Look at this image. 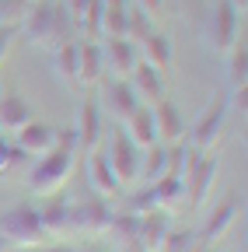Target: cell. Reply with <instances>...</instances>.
<instances>
[{"instance_id": "cell-19", "label": "cell", "mask_w": 248, "mask_h": 252, "mask_svg": "<svg viewBox=\"0 0 248 252\" xmlns=\"http://www.w3.org/2000/svg\"><path fill=\"white\" fill-rule=\"evenodd\" d=\"M137 49H140V60L150 63L158 74H165V77L171 74V67H175V53H171V39H168V35H161V32H150L143 42H137Z\"/></svg>"}, {"instance_id": "cell-31", "label": "cell", "mask_w": 248, "mask_h": 252, "mask_svg": "<svg viewBox=\"0 0 248 252\" xmlns=\"http://www.w3.org/2000/svg\"><path fill=\"white\" fill-rule=\"evenodd\" d=\"M21 158H25V154H21V151L14 147V140H7L4 133H0V172H7V168H14V165L21 161Z\"/></svg>"}, {"instance_id": "cell-32", "label": "cell", "mask_w": 248, "mask_h": 252, "mask_svg": "<svg viewBox=\"0 0 248 252\" xmlns=\"http://www.w3.org/2000/svg\"><path fill=\"white\" fill-rule=\"evenodd\" d=\"M28 7H32V0H0V14H4V25H14L18 18H25Z\"/></svg>"}, {"instance_id": "cell-3", "label": "cell", "mask_w": 248, "mask_h": 252, "mask_svg": "<svg viewBox=\"0 0 248 252\" xmlns=\"http://www.w3.org/2000/svg\"><path fill=\"white\" fill-rule=\"evenodd\" d=\"M0 235L11 245H46V231L39 220V207L35 203H14L0 214Z\"/></svg>"}, {"instance_id": "cell-15", "label": "cell", "mask_w": 248, "mask_h": 252, "mask_svg": "<svg viewBox=\"0 0 248 252\" xmlns=\"http://www.w3.org/2000/svg\"><path fill=\"white\" fill-rule=\"evenodd\" d=\"M39 220H42V231H46L49 238L70 235V200H67V193H53V196H42Z\"/></svg>"}, {"instance_id": "cell-8", "label": "cell", "mask_w": 248, "mask_h": 252, "mask_svg": "<svg viewBox=\"0 0 248 252\" xmlns=\"http://www.w3.org/2000/svg\"><path fill=\"white\" fill-rule=\"evenodd\" d=\"M98 109L105 116H112L115 123H126L137 109H140V98L133 94L130 81L126 77H102V98H98Z\"/></svg>"}, {"instance_id": "cell-21", "label": "cell", "mask_w": 248, "mask_h": 252, "mask_svg": "<svg viewBox=\"0 0 248 252\" xmlns=\"http://www.w3.org/2000/svg\"><path fill=\"white\" fill-rule=\"evenodd\" d=\"M102 77H105L102 42H98V39H84V42H81V70H77V84H84V88H98Z\"/></svg>"}, {"instance_id": "cell-17", "label": "cell", "mask_w": 248, "mask_h": 252, "mask_svg": "<svg viewBox=\"0 0 248 252\" xmlns=\"http://www.w3.org/2000/svg\"><path fill=\"white\" fill-rule=\"evenodd\" d=\"M126 81H130L133 94L140 98V105H154V102L168 98V94H165V74H158V70H154L150 63H143V60L133 67V74H130Z\"/></svg>"}, {"instance_id": "cell-11", "label": "cell", "mask_w": 248, "mask_h": 252, "mask_svg": "<svg viewBox=\"0 0 248 252\" xmlns=\"http://www.w3.org/2000/svg\"><path fill=\"white\" fill-rule=\"evenodd\" d=\"M102 60H105V74H112V77H130L133 67L140 63V49H137V42H130L126 35H105V42H102Z\"/></svg>"}, {"instance_id": "cell-6", "label": "cell", "mask_w": 248, "mask_h": 252, "mask_svg": "<svg viewBox=\"0 0 248 252\" xmlns=\"http://www.w3.org/2000/svg\"><path fill=\"white\" fill-rule=\"evenodd\" d=\"M105 158H109L115 179L122 182V189L133 186V182H140V147L126 137L122 126H115V130H112V144H109Z\"/></svg>"}, {"instance_id": "cell-24", "label": "cell", "mask_w": 248, "mask_h": 252, "mask_svg": "<svg viewBox=\"0 0 248 252\" xmlns=\"http://www.w3.org/2000/svg\"><path fill=\"white\" fill-rule=\"evenodd\" d=\"M53 56V70L59 81H67V84H77V70H81V42L70 39V42H59L56 49H49Z\"/></svg>"}, {"instance_id": "cell-37", "label": "cell", "mask_w": 248, "mask_h": 252, "mask_svg": "<svg viewBox=\"0 0 248 252\" xmlns=\"http://www.w3.org/2000/svg\"><path fill=\"white\" fill-rule=\"evenodd\" d=\"M14 252H42V245H18Z\"/></svg>"}, {"instance_id": "cell-16", "label": "cell", "mask_w": 248, "mask_h": 252, "mask_svg": "<svg viewBox=\"0 0 248 252\" xmlns=\"http://www.w3.org/2000/svg\"><path fill=\"white\" fill-rule=\"evenodd\" d=\"M175 214H168V210H161V207H150V210H140V249L143 252H158L161 249V242H165V235L171 231V220Z\"/></svg>"}, {"instance_id": "cell-22", "label": "cell", "mask_w": 248, "mask_h": 252, "mask_svg": "<svg viewBox=\"0 0 248 252\" xmlns=\"http://www.w3.org/2000/svg\"><path fill=\"white\" fill-rule=\"evenodd\" d=\"M122 130H126V137L143 151L150 144H158V126H154V109L150 105H140L126 123H122Z\"/></svg>"}, {"instance_id": "cell-9", "label": "cell", "mask_w": 248, "mask_h": 252, "mask_svg": "<svg viewBox=\"0 0 248 252\" xmlns=\"http://www.w3.org/2000/svg\"><path fill=\"white\" fill-rule=\"evenodd\" d=\"M238 210H241V200H238V196H227V200L217 203V207L206 214L203 228L196 231V249H210L213 242H220V238L231 231V224L238 220Z\"/></svg>"}, {"instance_id": "cell-13", "label": "cell", "mask_w": 248, "mask_h": 252, "mask_svg": "<svg viewBox=\"0 0 248 252\" xmlns=\"http://www.w3.org/2000/svg\"><path fill=\"white\" fill-rule=\"evenodd\" d=\"M53 144H56V126L46 119H28L14 130V147L21 154H46Z\"/></svg>"}, {"instance_id": "cell-34", "label": "cell", "mask_w": 248, "mask_h": 252, "mask_svg": "<svg viewBox=\"0 0 248 252\" xmlns=\"http://www.w3.org/2000/svg\"><path fill=\"white\" fill-rule=\"evenodd\" d=\"M133 4H137V7H140L143 14H150V18H154V14H161L165 0H133Z\"/></svg>"}, {"instance_id": "cell-1", "label": "cell", "mask_w": 248, "mask_h": 252, "mask_svg": "<svg viewBox=\"0 0 248 252\" xmlns=\"http://www.w3.org/2000/svg\"><path fill=\"white\" fill-rule=\"evenodd\" d=\"M77 165V137L74 130H56V144L35 161V168L28 172V193L32 196H53V193H63L70 175Z\"/></svg>"}, {"instance_id": "cell-30", "label": "cell", "mask_w": 248, "mask_h": 252, "mask_svg": "<svg viewBox=\"0 0 248 252\" xmlns=\"http://www.w3.org/2000/svg\"><path fill=\"white\" fill-rule=\"evenodd\" d=\"M193 249H196V231H185V228L171 224V231L165 235V242H161L158 252H193Z\"/></svg>"}, {"instance_id": "cell-36", "label": "cell", "mask_w": 248, "mask_h": 252, "mask_svg": "<svg viewBox=\"0 0 248 252\" xmlns=\"http://www.w3.org/2000/svg\"><path fill=\"white\" fill-rule=\"evenodd\" d=\"M227 4L238 11V14H245V7H248V0H227Z\"/></svg>"}, {"instance_id": "cell-20", "label": "cell", "mask_w": 248, "mask_h": 252, "mask_svg": "<svg viewBox=\"0 0 248 252\" xmlns=\"http://www.w3.org/2000/svg\"><path fill=\"white\" fill-rule=\"evenodd\" d=\"M105 235H112L119 252H143L140 249V214H133V210H122V214L115 210Z\"/></svg>"}, {"instance_id": "cell-5", "label": "cell", "mask_w": 248, "mask_h": 252, "mask_svg": "<svg viewBox=\"0 0 248 252\" xmlns=\"http://www.w3.org/2000/svg\"><path fill=\"white\" fill-rule=\"evenodd\" d=\"M112 203L102 200V196H87V200H70V231H81V235H105L109 224H112Z\"/></svg>"}, {"instance_id": "cell-4", "label": "cell", "mask_w": 248, "mask_h": 252, "mask_svg": "<svg viewBox=\"0 0 248 252\" xmlns=\"http://www.w3.org/2000/svg\"><path fill=\"white\" fill-rule=\"evenodd\" d=\"M227 98H213L199 116H196V123L193 126H185V144H193L196 151H213L217 144H220V137H224V126H227Z\"/></svg>"}, {"instance_id": "cell-25", "label": "cell", "mask_w": 248, "mask_h": 252, "mask_svg": "<svg viewBox=\"0 0 248 252\" xmlns=\"http://www.w3.org/2000/svg\"><path fill=\"white\" fill-rule=\"evenodd\" d=\"M28 119H32V109H28V102L18 91L0 94V133H14L18 126H25Z\"/></svg>"}, {"instance_id": "cell-2", "label": "cell", "mask_w": 248, "mask_h": 252, "mask_svg": "<svg viewBox=\"0 0 248 252\" xmlns=\"http://www.w3.org/2000/svg\"><path fill=\"white\" fill-rule=\"evenodd\" d=\"M21 35L32 46L56 49L59 42L74 39V21L63 11V4H56V0H32V7L21 18Z\"/></svg>"}, {"instance_id": "cell-14", "label": "cell", "mask_w": 248, "mask_h": 252, "mask_svg": "<svg viewBox=\"0 0 248 252\" xmlns=\"http://www.w3.org/2000/svg\"><path fill=\"white\" fill-rule=\"evenodd\" d=\"M102 130H105V126H102V109H98L95 98H87V102L81 105V116H77V126H74L77 151L87 154V151L102 147Z\"/></svg>"}, {"instance_id": "cell-38", "label": "cell", "mask_w": 248, "mask_h": 252, "mask_svg": "<svg viewBox=\"0 0 248 252\" xmlns=\"http://www.w3.org/2000/svg\"><path fill=\"white\" fill-rule=\"evenodd\" d=\"M0 252H11V242H7L4 235H0Z\"/></svg>"}, {"instance_id": "cell-7", "label": "cell", "mask_w": 248, "mask_h": 252, "mask_svg": "<svg viewBox=\"0 0 248 252\" xmlns=\"http://www.w3.org/2000/svg\"><path fill=\"white\" fill-rule=\"evenodd\" d=\"M238 35H241V14L220 0L213 11H210V28H206V42L213 53H231L238 46Z\"/></svg>"}, {"instance_id": "cell-28", "label": "cell", "mask_w": 248, "mask_h": 252, "mask_svg": "<svg viewBox=\"0 0 248 252\" xmlns=\"http://www.w3.org/2000/svg\"><path fill=\"white\" fill-rule=\"evenodd\" d=\"M227 84H231V91H241L248 84V46L245 42H238L227 53Z\"/></svg>"}, {"instance_id": "cell-23", "label": "cell", "mask_w": 248, "mask_h": 252, "mask_svg": "<svg viewBox=\"0 0 248 252\" xmlns=\"http://www.w3.org/2000/svg\"><path fill=\"white\" fill-rule=\"evenodd\" d=\"M150 200H154V207L175 214V207L185 203V182H182V175H171L168 172L158 182H150Z\"/></svg>"}, {"instance_id": "cell-10", "label": "cell", "mask_w": 248, "mask_h": 252, "mask_svg": "<svg viewBox=\"0 0 248 252\" xmlns=\"http://www.w3.org/2000/svg\"><path fill=\"white\" fill-rule=\"evenodd\" d=\"M217 172H220V158H217V154H203L199 161L182 175V182H185V200H189L193 207H203V203L210 200V189H213V182H217Z\"/></svg>"}, {"instance_id": "cell-33", "label": "cell", "mask_w": 248, "mask_h": 252, "mask_svg": "<svg viewBox=\"0 0 248 252\" xmlns=\"http://www.w3.org/2000/svg\"><path fill=\"white\" fill-rule=\"evenodd\" d=\"M18 35V25H0V67H4V60L11 53V42Z\"/></svg>"}, {"instance_id": "cell-12", "label": "cell", "mask_w": 248, "mask_h": 252, "mask_svg": "<svg viewBox=\"0 0 248 252\" xmlns=\"http://www.w3.org/2000/svg\"><path fill=\"white\" fill-rule=\"evenodd\" d=\"M87 182H91V189H95V196H102V200L122 196V182L115 179V172H112V165H109V158H105L102 147L87 151Z\"/></svg>"}, {"instance_id": "cell-35", "label": "cell", "mask_w": 248, "mask_h": 252, "mask_svg": "<svg viewBox=\"0 0 248 252\" xmlns=\"http://www.w3.org/2000/svg\"><path fill=\"white\" fill-rule=\"evenodd\" d=\"M42 252H77V249H70V245H42Z\"/></svg>"}, {"instance_id": "cell-18", "label": "cell", "mask_w": 248, "mask_h": 252, "mask_svg": "<svg viewBox=\"0 0 248 252\" xmlns=\"http://www.w3.org/2000/svg\"><path fill=\"white\" fill-rule=\"evenodd\" d=\"M150 109H154V126H158V140L161 144L171 147V144L185 140V119H182V112H178V105L171 98L154 102Z\"/></svg>"}, {"instance_id": "cell-26", "label": "cell", "mask_w": 248, "mask_h": 252, "mask_svg": "<svg viewBox=\"0 0 248 252\" xmlns=\"http://www.w3.org/2000/svg\"><path fill=\"white\" fill-rule=\"evenodd\" d=\"M161 175H168V144H150L140 151V182L150 186V182H158Z\"/></svg>"}, {"instance_id": "cell-27", "label": "cell", "mask_w": 248, "mask_h": 252, "mask_svg": "<svg viewBox=\"0 0 248 252\" xmlns=\"http://www.w3.org/2000/svg\"><path fill=\"white\" fill-rule=\"evenodd\" d=\"M126 4L130 0H102V35H126Z\"/></svg>"}, {"instance_id": "cell-29", "label": "cell", "mask_w": 248, "mask_h": 252, "mask_svg": "<svg viewBox=\"0 0 248 252\" xmlns=\"http://www.w3.org/2000/svg\"><path fill=\"white\" fill-rule=\"evenodd\" d=\"M150 32H154L150 14H143L133 0H130V4H126V39H130V42H143Z\"/></svg>"}]
</instances>
